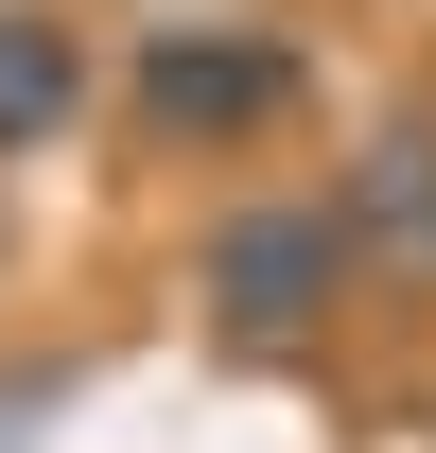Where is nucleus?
<instances>
[{
	"label": "nucleus",
	"instance_id": "f257e3e1",
	"mask_svg": "<svg viewBox=\"0 0 436 453\" xmlns=\"http://www.w3.org/2000/svg\"><path fill=\"white\" fill-rule=\"evenodd\" d=\"M297 105H315V53H297L279 18H140V53H122L140 157H245V140H279Z\"/></svg>",
	"mask_w": 436,
	"mask_h": 453
},
{
	"label": "nucleus",
	"instance_id": "f03ea898",
	"mask_svg": "<svg viewBox=\"0 0 436 453\" xmlns=\"http://www.w3.org/2000/svg\"><path fill=\"white\" fill-rule=\"evenodd\" d=\"M349 280H367V244H349L331 192H245V210H210V244H192V314H210V349H245V366L315 349L331 314H349Z\"/></svg>",
	"mask_w": 436,
	"mask_h": 453
},
{
	"label": "nucleus",
	"instance_id": "7ed1b4c3",
	"mask_svg": "<svg viewBox=\"0 0 436 453\" xmlns=\"http://www.w3.org/2000/svg\"><path fill=\"white\" fill-rule=\"evenodd\" d=\"M331 210H349V244H367V280H436V88L367 105L349 174H331Z\"/></svg>",
	"mask_w": 436,
	"mask_h": 453
},
{
	"label": "nucleus",
	"instance_id": "20e7f679",
	"mask_svg": "<svg viewBox=\"0 0 436 453\" xmlns=\"http://www.w3.org/2000/svg\"><path fill=\"white\" fill-rule=\"evenodd\" d=\"M88 105H105L88 18H70V0H0V157H53Z\"/></svg>",
	"mask_w": 436,
	"mask_h": 453
}]
</instances>
